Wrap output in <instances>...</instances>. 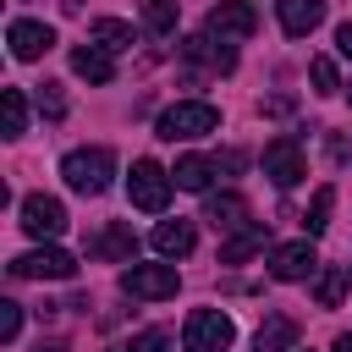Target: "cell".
I'll return each instance as SVG.
<instances>
[{
	"label": "cell",
	"mask_w": 352,
	"mask_h": 352,
	"mask_svg": "<svg viewBox=\"0 0 352 352\" xmlns=\"http://www.w3.org/2000/svg\"><path fill=\"white\" fill-rule=\"evenodd\" d=\"M154 132H160L165 143H187V138H209V132H220V110H214L209 99H182V104H170V110H160V121H154Z\"/></svg>",
	"instance_id": "6da1fadb"
},
{
	"label": "cell",
	"mask_w": 352,
	"mask_h": 352,
	"mask_svg": "<svg viewBox=\"0 0 352 352\" xmlns=\"http://www.w3.org/2000/svg\"><path fill=\"white\" fill-rule=\"evenodd\" d=\"M60 176H66L72 192L99 198V192L110 187V176H116V154H110V148H72V154L60 160Z\"/></svg>",
	"instance_id": "7a4b0ae2"
},
{
	"label": "cell",
	"mask_w": 352,
	"mask_h": 352,
	"mask_svg": "<svg viewBox=\"0 0 352 352\" xmlns=\"http://www.w3.org/2000/svg\"><path fill=\"white\" fill-rule=\"evenodd\" d=\"M231 336H236L231 314H220V308H192V314H187V330H182V346H187V352H226Z\"/></svg>",
	"instance_id": "3957f363"
},
{
	"label": "cell",
	"mask_w": 352,
	"mask_h": 352,
	"mask_svg": "<svg viewBox=\"0 0 352 352\" xmlns=\"http://www.w3.org/2000/svg\"><path fill=\"white\" fill-rule=\"evenodd\" d=\"M176 264H126L121 270V292L126 297H143V302H165L176 297Z\"/></svg>",
	"instance_id": "277c9868"
},
{
	"label": "cell",
	"mask_w": 352,
	"mask_h": 352,
	"mask_svg": "<svg viewBox=\"0 0 352 352\" xmlns=\"http://www.w3.org/2000/svg\"><path fill=\"white\" fill-rule=\"evenodd\" d=\"M126 198H132L138 209L160 214V209L170 204V170H160L154 160H138V165H132V176H126Z\"/></svg>",
	"instance_id": "5b68a950"
},
{
	"label": "cell",
	"mask_w": 352,
	"mask_h": 352,
	"mask_svg": "<svg viewBox=\"0 0 352 352\" xmlns=\"http://www.w3.org/2000/svg\"><path fill=\"white\" fill-rule=\"evenodd\" d=\"M11 275L16 280H72L77 275V258L66 248H33V253L11 258Z\"/></svg>",
	"instance_id": "8992f818"
},
{
	"label": "cell",
	"mask_w": 352,
	"mask_h": 352,
	"mask_svg": "<svg viewBox=\"0 0 352 352\" xmlns=\"http://www.w3.org/2000/svg\"><path fill=\"white\" fill-rule=\"evenodd\" d=\"M253 28H258V16H253L248 0H220L209 11V22H204V33L220 38V44H242V38H253Z\"/></svg>",
	"instance_id": "52a82bcc"
},
{
	"label": "cell",
	"mask_w": 352,
	"mask_h": 352,
	"mask_svg": "<svg viewBox=\"0 0 352 352\" xmlns=\"http://www.w3.org/2000/svg\"><path fill=\"white\" fill-rule=\"evenodd\" d=\"M22 231L28 236H60L66 231V204L60 198H50V192H28L22 198Z\"/></svg>",
	"instance_id": "ba28073f"
},
{
	"label": "cell",
	"mask_w": 352,
	"mask_h": 352,
	"mask_svg": "<svg viewBox=\"0 0 352 352\" xmlns=\"http://www.w3.org/2000/svg\"><path fill=\"white\" fill-rule=\"evenodd\" d=\"M264 176H270L275 187H297V182L308 176V165H302V148H297V138H275V143L264 148Z\"/></svg>",
	"instance_id": "9c48e42d"
},
{
	"label": "cell",
	"mask_w": 352,
	"mask_h": 352,
	"mask_svg": "<svg viewBox=\"0 0 352 352\" xmlns=\"http://www.w3.org/2000/svg\"><path fill=\"white\" fill-rule=\"evenodd\" d=\"M270 275H275V280H308V275H319L314 242H308V236H302V242H280V248L270 253Z\"/></svg>",
	"instance_id": "30bf717a"
},
{
	"label": "cell",
	"mask_w": 352,
	"mask_h": 352,
	"mask_svg": "<svg viewBox=\"0 0 352 352\" xmlns=\"http://www.w3.org/2000/svg\"><path fill=\"white\" fill-rule=\"evenodd\" d=\"M6 38H11V55H16V60H38V55L55 50V28H50V22H33V16H16V22L6 28Z\"/></svg>",
	"instance_id": "8fae6325"
},
{
	"label": "cell",
	"mask_w": 352,
	"mask_h": 352,
	"mask_svg": "<svg viewBox=\"0 0 352 352\" xmlns=\"http://www.w3.org/2000/svg\"><path fill=\"white\" fill-rule=\"evenodd\" d=\"M275 16H280L286 38H308L324 22V0H275Z\"/></svg>",
	"instance_id": "7c38bea8"
},
{
	"label": "cell",
	"mask_w": 352,
	"mask_h": 352,
	"mask_svg": "<svg viewBox=\"0 0 352 352\" xmlns=\"http://www.w3.org/2000/svg\"><path fill=\"white\" fill-rule=\"evenodd\" d=\"M204 220H209L214 231H242V226H253V220H248V204H242L236 192H209V198H204Z\"/></svg>",
	"instance_id": "4fadbf2b"
},
{
	"label": "cell",
	"mask_w": 352,
	"mask_h": 352,
	"mask_svg": "<svg viewBox=\"0 0 352 352\" xmlns=\"http://www.w3.org/2000/svg\"><path fill=\"white\" fill-rule=\"evenodd\" d=\"M192 242H198L192 220H160V226H154V253H160V258H187Z\"/></svg>",
	"instance_id": "5bb4252c"
},
{
	"label": "cell",
	"mask_w": 352,
	"mask_h": 352,
	"mask_svg": "<svg viewBox=\"0 0 352 352\" xmlns=\"http://www.w3.org/2000/svg\"><path fill=\"white\" fill-rule=\"evenodd\" d=\"M88 253L94 258H121V264H132V253H138V236H132V226H104L94 242H88Z\"/></svg>",
	"instance_id": "9a60e30c"
},
{
	"label": "cell",
	"mask_w": 352,
	"mask_h": 352,
	"mask_svg": "<svg viewBox=\"0 0 352 352\" xmlns=\"http://www.w3.org/2000/svg\"><path fill=\"white\" fill-rule=\"evenodd\" d=\"M297 346V319L292 314H270L253 336V352H292Z\"/></svg>",
	"instance_id": "2e32d148"
},
{
	"label": "cell",
	"mask_w": 352,
	"mask_h": 352,
	"mask_svg": "<svg viewBox=\"0 0 352 352\" xmlns=\"http://www.w3.org/2000/svg\"><path fill=\"white\" fill-rule=\"evenodd\" d=\"M72 72L88 77V82H116V60H110V50H99V44H77V50H72Z\"/></svg>",
	"instance_id": "e0dca14e"
},
{
	"label": "cell",
	"mask_w": 352,
	"mask_h": 352,
	"mask_svg": "<svg viewBox=\"0 0 352 352\" xmlns=\"http://www.w3.org/2000/svg\"><path fill=\"white\" fill-rule=\"evenodd\" d=\"M209 176H214V160H204V154H182V160H176V170H170V182H176V187H187V192H204V187H209Z\"/></svg>",
	"instance_id": "ac0fdd59"
},
{
	"label": "cell",
	"mask_w": 352,
	"mask_h": 352,
	"mask_svg": "<svg viewBox=\"0 0 352 352\" xmlns=\"http://www.w3.org/2000/svg\"><path fill=\"white\" fill-rule=\"evenodd\" d=\"M88 33H94V44H99V50H110V55H116V50H132V44H138V33H132V28L121 22V16H99V22L88 28Z\"/></svg>",
	"instance_id": "d6986e66"
},
{
	"label": "cell",
	"mask_w": 352,
	"mask_h": 352,
	"mask_svg": "<svg viewBox=\"0 0 352 352\" xmlns=\"http://www.w3.org/2000/svg\"><path fill=\"white\" fill-rule=\"evenodd\" d=\"M264 236H270V231H264L258 220H253V226H242V231H236V236L220 248V264H242V258H253V253L264 248Z\"/></svg>",
	"instance_id": "ffe728a7"
},
{
	"label": "cell",
	"mask_w": 352,
	"mask_h": 352,
	"mask_svg": "<svg viewBox=\"0 0 352 352\" xmlns=\"http://www.w3.org/2000/svg\"><path fill=\"white\" fill-rule=\"evenodd\" d=\"M346 286H352V270H319V275H314V297H319V308H336V302L346 297Z\"/></svg>",
	"instance_id": "44dd1931"
},
{
	"label": "cell",
	"mask_w": 352,
	"mask_h": 352,
	"mask_svg": "<svg viewBox=\"0 0 352 352\" xmlns=\"http://www.w3.org/2000/svg\"><path fill=\"white\" fill-rule=\"evenodd\" d=\"M0 110H6V138H22L28 132V94L22 88H6L0 94Z\"/></svg>",
	"instance_id": "7402d4cb"
},
{
	"label": "cell",
	"mask_w": 352,
	"mask_h": 352,
	"mask_svg": "<svg viewBox=\"0 0 352 352\" xmlns=\"http://www.w3.org/2000/svg\"><path fill=\"white\" fill-rule=\"evenodd\" d=\"M176 16H182V0H143L148 33H176Z\"/></svg>",
	"instance_id": "603a6c76"
},
{
	"label": "cell",
	"mask_w": 352,
	"mask_h": 352,
	"mask_svg": "<svg viewBox=\"0 0 352 352\" xmlns=\"http://www.w3.org/2000/svg\"><path fill=\"white\" fill-rule=\"evenodd\" d=\"M330 209H336V187H319V192H314V204H308V214H302V231H308V236H319V231L330 226Z\"/></svg>",
	"instance_id": "cb8c5ba5"
},
{
	"label": "cell",
	"mask_w": 352,
	"mask_h": 352,
	"mask_svg": "<svg viewBox=\"0 0 352 352\" xmlns=\"http://www.w3.org/2000/svg\"><path fill=\"white\" fill-rule=\"evenodd\" d=\"M33 104H38L50 121H60V116H66V94H60V82H38V88H33Z\"/></svg>",
	"instance_id": "d4e9b609"
},
{
	"label": "cell",
	"mask_w": 352,
	"mask_h": 352,
	"mask_svg": "<svg viewBox=\"0 0 352 352\" xmlns=\"http://www.w3.org/2000/svg\"><path fill=\"white\" fill-rule=\"evenodd\" d=\"M308 77H314V88H319V94H336V88H341V77H336V60H330V55H314V60H308Z\"/></svg>",
	"instance_id": "484cf974"
},
{
	"label": "cell",
	"mask_w": 352,
	"mask_h": 352,
	"mask_svg": "<svg viewBox=\"0 0 352 352\" xmlns=\"http://www.w3.org/2000/svg\"><path fill=\"white\" fill-rule=\"evenodd\" d=\"M116 352H170V336H165V330H143V336H132V341L116 346Z\"/></svg>",
	"instance_id": "4316f807"
},
{
	"label": "cell",
	"mask_w": 352,
	"mask_h": 352,
	"mask_svg": "<svg viewBox=\"0 0 352 352\" xmlns=\"http://www.w3.org/2000/svg\"><path fill=\"white\" fill-rule=\"evenodd\" d=\"M16 330H22V302H0V341H16Z\"/></svg>",
	"instance_id": "83f0119b"
},
{
	"label": "cell",
	"mask_w": 352,
	"mask_h": 352,
	"mask_svg": "<svg viewBox=\"0 0 352 352\" xmlns=\"http://www.w3.org/2000/svg\"><path fill=\"white\" fill-rule=\"evenodd\" d=\"M336 50L352 60V22H341V28H336Z\"/></svg>",
	"instance_id": "f1b7e54d"
},
{
	"label": "cell",
	"mask_w": 352,
	"mask_h": 352,
	"mask_svg": "<svg viewBox=\"0 0 352 352\" xmlns=\"http://www.w3.org/2000/svg\"><path fill=\"white\" fill-rule=\"evenodd\" d=\"M33 352H66V341H38Z\"/></svg>",
	"instance_id": "f546056e"
},
{
	"label": "cell",
	"mask_w": 352,
	"mask_h": 352,
	"mask_svg": "<svg viewBox=\"0 0 352 352\" xmlns=\"http://www.w3.org/2000/svg\"><path fill=\"white\" fill-rule=\"evenodd\" d=\"M336 352H352V330H341V336H336Z\"/></svg>",
	"instance_id": "4dcf8cb0"
},
{
	"label": "cell",
	"mask_w": 352,
	"mask_h": 352,
	"mask_svg": "<svg viewBox=\"0 0 352 352\" xmlns=\"http://www.w3.org/2000/svg\"><path fill=\"white\" fill-rule=\"evenodd\" d=\"M346 99H352V88H346Z\"/></svg>",
	"instance_id": "1f68e13d"
}]
</instances>
